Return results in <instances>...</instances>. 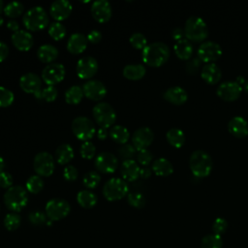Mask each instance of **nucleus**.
<instances>
[{"mask_svg": "<svg viewBox=\"0 0 248 248\" xmlns=\"http://www.w3.org/2000/svg\"><path fill=\"white\" fill-rule=\"evenodd\" d=\"M92 114L100 127L108 129L116 121V112L111 105L106 102L97 103L92 109Z\"/></svg>", "mask_w": 248, "mask_h": 248, "instance_id": "obj_6", "label": "nucleus"}, {"mask_svg": "<svg viewBox=\"0 0 248 248\" xmlns=\"http://www.w3.org/2000/svg\"><path fill=\"white\" fill-rule=\"evenodd\" d=\"M4 167H5V162H4V159L0 156V173L2 172V171H4L3 170H4Z\"/></svg>", "mask_w": 248, "mask_h": 248, "instance_id": "obj_61", "label": "nucleus"}, {"mask_svg": "<svg viewBox=\"0 0 248 248\" xmlns=\"http://www.w3.org/2000/svg\"><path fill=\"white\" fill-rule=\"evenodd\" d=\"M201 76L207 83L214 84L220 80L222 77V70L214 62L205 63L202 68Z\"/></svg>", "mask_w": 248, "mask_h": 248, "instance_id": "obj_25", "label": "nucleus"}, {"mask_svg": "<svg viewBox=\"0 0 248 248\" xmlns=\"http://www.w3.org/2000/svg\"><path fill=\"white\" fill-rule=\"evenodd\" d=\"M223 239L218 234H207L201 241V248H222Z\"/></svg>", "mask_w": 248, "mask_h": 248, "instance_id": "obj_38", "label": "nucleus"}, {"mask_svg": "<svg viewBox=\"0 0 248 248\" xmlns=\"http://www.w3.org/2000/svg\"><path fill=\"white\" fill-rule=\"evenodd\" d=\"M189 166L195 176L204 177L210 173L213 168V161L208 152L197 149L190 155Z\"/></svg>", "mask_w": 248, "mask_h": 248, "instance_id": "obj_2", "label": "nucleus"}, {"mask_svg": "<svg viewBox=\"0 0 248 248\" xmlns=\"http://www.w3.org/2000/svg\"><path fill=\"white\" fill-rule=\"evenodd\" d=\"M152 159H153V155H152V153L147 148L146 149H141V150L138 151L137 161L141 166L147 167L151 163Z\"/></svg>", "mask_w": 248, "mask_h": 248, "instance_id": "obj_48", "label": "nucleus"}, {"mask_svg": "<svg viewBox=\"0 0 248 248\" xmlns=\"http://www.w3.org/2000/svg\"><path fill=\"white\" fill-rule=\"evenodd\" d=\"M66 70L64 65L60 63H51L46 65L42 71V78L47 86H54L61 82L65 78Z\"/></svg>", "mask_w": 248, "mask_h": 248, "instance_id": "obj_12", "label": "nucleus"}, {"mask_svg": "<svg viewBox=\"0 0 248 248\" xmlns=\"http://www.w3.org/2000/svg\"><path fill=\"white\" fill-rule=\"evenodd\" d=\"M91 15L93 18L100 22H108L111 17V6L107 0H97L91 6Z\"/></svg>", "mask_w": 248, "mask_h": 248, "instance_id": "obj_19", "label": "nucleus"}, {"mask_svg": "<svg viewBox=\"0 0 248 248\" xmlns=\"http://www.w3.org/2000/svg\"><path fill=\"white\" fill-rule=\"evenodd\" d=\"M29 221L36 226H41L46 223V215L41 211H32L28 215Z\"/></svg>", "mask_w": 248, "mask_h": 248, "instance_id": "obj_50", "label": "nucleus"}, {"mask_svg": "<svg viewBox=\"0 0 248 248\" xmlns=\"http://www.w3.org/2000/svg\"><path fill=\"white\" fill-rule=\"evenodd\" d=\"M228 130L235 137H245L248 135V121L243 116L235 115L228 122Z\"/></svg>", "mask_w": 248, "mask_h": 248, "instance_id": "obj_23", "label": "nucleus"}, {"mask_svg": "<svg viewBox=\"0 0 248 248\" xmlns=\"http://www.w3.org/2000/svg\"><path fill=\"white\" fill-rule=\"evenodd\" d=\"M22 22L29 31H40L48 25L49 17L43 7L35 6L24 14Z\"/></svg>", "mask_w": 248, "mask_h": 248, "instance_id": "obj_3", "label": "nucleus"}, {"mask_svg": "<svg viewBox=\"0 0 248 248\" xmlns=\"http://www.w3.org/2000/svg\"><path fill=\"white\" fill-rule=\"evenodd\" d=\"M95 168L103 173H112L118 167V159L109 152H101L97 155L94 162Z\"/></svg>", "mask_w": 248, "mask_h": 248, "instance_id": "obj_14", "label": "nucleus"}, {"mask_svg": "<svg viewBox=\"0 0 248 248\" xmlns=\"http://www.w3.org/2000/svg\"><path fill=\"white\" fill-rule=\"evenodd\" d=\"M130 44L133 47L137 49H143L147 46V39L146 37L140 32L133 33L129 39Z\"/></svg>", "mask_w": 248, "mask_h": 248, "instance_id": "obj_44", "label": "nucleus"}, {"mask_svg": "<svg viewBox=\"0 0 248 248\" xmlns=\"http://www.w3.org/2000/svg\"><path fill=\"white\" fill-rule=\"evenodd\" d=\"M74 149L69 143H63L59 145L55 150V161L59 165H67L74 158Z\"/></svg>", "mask_w": 248, "mask_h": 248, "instance_id": "obj_29", "label": "nucleus"}, {"mask_svg": "<svg viewBox=\"0 0 248 248\" xmlns=\"http://www.w3.org/2000/svg\"><path fill=\"white\" fill-rule=\"evenodd\" d=\"M128 192L129 187L127 182L119 177H112L108 179L103 187V195L109 202L123 199L128 195Z\"/></svg>", "mask_w": 248, "mask_h": 248, "instance_id": "obj_7", "label": "nucleus"}, {"mask_svg": "<svg viewBox=\"0 0 248 248\" xmlns=\"http://www.w3.org/2000/svg\"><path fill=\"white\" fill-rule=\"evenodd\" d=\"M185 37L189 41L201 42L207 38L208 36V27L203 18L199 16L193 15L190 16L184 25Z\"/></svg>", "mask_w": 248, "mask_h": 248, "instance_id": "obj_4", "label": "nucleus"}, {"mask_svg": "<svg viewBox=\"0 0 248 248\" xmlns=\"http://www.w3.org/2000/svg\"><path fill=\"white\" fill-rule=\"evenodd\" d=\"M9 46L7 44L0 42V63L3 62L9 55Z\"/></svg>", "mask_w": 248, "mask_h": 248, "instance_id": "obj_55", "label": "nucleus"}, {"mask_svg": "<svg viewBox=\"0 0 248 248\" xmlns=\"http://www.w3.org/2000/svg\"><path fill=\"white\" fill-rule=\"evenodd\" d=\"M96 133H97V138L101 140H106L107 137L109 135V131L107 128H103V127H100Z\"/></svg>", "mask_w": 248, "mask_h": 248, "instance_id": "obj_57", "label": "nucleus"}, {"mask_svg": "<svg viewBox=\"0 0 248 248\" xmlns=\"http://www.w3.org/2000/svg\"><path fill=\"white\" fill-rule=\"evenodd\" d=\"M71 210L70 203L60 198L49 200L46 204V215L51 221H58L65 218Z\"/></svg>", "mask_w": 248, "mask_h": 248, "instance_id": "obj_9", "label": "nucleus"}, {"mask_svg": "<svg viewBox=\"0 0 248 248\" xmlns=\"http://www.w3.org/2000/svg\"><path fill=\"white\" fill-rule=\"evenodd\" d=\"M44 180L39 175H31L26 181V190L31 194H39L44 188Z\"/></svg>", "mask_w": 248, "mask_h": 248, "instance_id": "obj_37", "label": "nucleus"}, {"mask_svg": "<svg viewBox=\"0 0 248 248\" xmlns=\"http://www.w3.org/2000/svg\"><path fill=\"white\" fill-rule=\"evenodd\" d=\"M101 39H102V33L99 30H92L87 35L88 42H90L92 44L99 43L101 41Z\"/></svg>", "mask_w": 248, "mask_h": 248, "instance_id": "obj_54", "label": "nucleus"}, {"mask_svg": "<svg viewBox=\"0 0 248 248\" xmlns=\"http://www.w3.org/2000/svg\"><path fill=\"white\" fill-rule=\"evenodd\" d=\"M151 169L155 172V174L159 176H168L173 171V166L171 162L164 157L156 159L152 163Z\"/></svg>", "mask_w": 248, "mask_h": 248, "instance_id": "obj_30", "label": "nucleus"}, {"mask_svg": "<svg viewBox=\"0 0 248 248\" xmlns=\"http://www.w3.org/2000/svg\"><path fill=\"white\" fill-rule=\"evenodd\" d=\"M146 69L142 64H128L123 69V76L130 80H139L144 77Z\"/></svg>", "mask_w": 248, "mask_h": 248, "instance_id": "obj_31", "label": "nucleus"}, {"mask_svg": "<svg viewBox=\"0 0 248 248\" xmlns=\"http://www.w3.org/2000/svg\"><path fill=\"white\" fill-rule=\"evenodd\" d=\"M227 228H228V222L226 219L222 217L216 218L212 224V231L215 234H218V235L223 234L226 232Z\"/></svg>", "mask_w": 248, "mask_h": 248, "instance_id": "obj_49", "label": "nucleus"}, {"mask_svg": "<svg viewBox=\"0 0 248 248\" xmlns=\"http://www.w3.org/2000/svg\"><path fill=\"white\" fill-rule=\"evenodd\" d=\"M83 97L82 87L78 85H72L65 92V101L70 105H77L80 103Z\"/></svg>", "mask_w": 248, "mask_h": 248, "instance_id": "obj_35", "label": "nucleus"}, {"mask_svg": "<svg viewBox=\"0 0 248 248\" xmlns=\"http://www.w3.org/2000/svg\"><path fill=\"white\" fill-rule=\"evenodd\" d=\"M241 91V85L235 80H226L218 85L216 93L225 101H234L240 96Z\"/></svg>", "mask_w": 248, "mask_h": 248, "instance_id": "obj_15", "label": "nucleus"}, {"mask_svg": "<svg viewBox=\"0 0 248 248\" xmlns=\"http://www.w3.org/2000/svg\"><path fill=\"white\" fill-rule=\"evenodd\" d=\"M72 131L82 141L90 140L96 134L94 123L86 116H77L72 122Z\"/></svg>", "mask_w": 248, "mask_h": 248, "instance_id": "obj_8", "label": "nucleus"}, {"mask_svg": "<svg viewBox=\"0 0 248 248\" xmlns=\"http://www.w3.org/2000/svg\"><path fill=\"white\" fill-rule=\"evenodd\" d=\"M100 181H101L100 174L97 171H94V170L86 172L83 176V179H82L83 185L88 189L96 188L99 185Z\"/></svg>", "mask_w": 248, "mask_h": 248, "instance_id": "obj_40", "label": "nucleus"}, {"mask_svg": "<svg viewBox=\"0 0 248 248\" xmlns=\"http://www.w3.org/2000/svg\"><path fill=\"white\" fill-rule=\"evenodd\" d=\"M166 138L169 143L176 148L181 147L185 143V135L183 131L176 127L169 129L166 134Z\"/></svg>", "mask_w": 248, "mask_h": 248, "instance_id": "obj_34", "label": "nucleus"}, {"mask_svg": "<svg viewBox=\"0 0 248 248\" xmlns=\"http://www.w3.org/2000/svg\"><path fill=\"white\" fill-rule=\"evenodd\" d=\"M136 151L137 149L134 147L133 144L125 143V144H122V146L118 149V154L125 161V160H131L135 156Z\"/></svg>", "mask_w": 248, "mask_h": 248, "instance_id": "obj_47", "label": "nucleus"}, {"mask_svg": "<svg viewBox=\"0 0 248 248\" xmlns=\"http://www.w3.org/2000/svg\"><path fill=\"white\" fill-rule=\"evenodd\" d=\"M3 199L8 209L14 212H19L28 202L27 190L20 185L12 186L7 189Z\"/></svg>", "mask_w": 248, "mask_h": 248, "instance_id": "obj_5", "label": "nucleus"}, {"mask_svg": "<svg viewBox=\"0 0 248 248\" xmlns=\"http://www.w3.org/2000/svg\"><path fill=\"white\" fill-rule=\"evenodd\" d=\"M244 89H245V91L246 92H248V80L245 82V84H244Z\"/></svg>", "mask_w": 248, "mask_h": 248, "instance_id": "obj_63", "label": "nucleus"}, {"mask_svg": "<svg viewBox=\"0 0 248 248\" xmlns=\"http://www.w3.org/2000/svg\"><path fill=\"white\" fill-rule=\"evenodd\" d=\"M201 62H202V60L198 56L188 59V61L186 62V65H185L187 72H189L191 74L196 73L201 66Z\"/></svg>", "mask_w": 248, "mask_h": 248, "instance_id": "obj_52", "label": "nucleus"}, {"mask_svg": "<svg viewBox=\"0 0 248 248\" xmlns=\"http://www.w3.org/2000/svg\"><path fill=\"white\" fill-rule=\"evenodd\" d=\"M109 137L113 141L119 144H125L130 138V134L126 127L122 125H113L109 130Z\"/></svg>", "mask_w": 248, "mask_h": 248, "instance_id": "obj_33", "label": "nucleus"}, {"mask_svg": "<svg viewBox=\"0 0 248 248\" xmlns=\"http://www.w3.org/2000/svg\"><path fill=\"white\" fill-rule=\"evenodd\" d=\"M163 97L166 101L171 104L181 105L187 101L188 93L184 87L179 85H173L164 91Z\"/></svg>", "mask_w": 248, "mask_h": 248, "instance_id": "obj_22", "label": "nucleus"}, {"mask_svg": "<svg viewBox=\"0 0 248 248\" xmlns=\"http://www.w3.org/2000/svg\"><path fill=\"white\" fill-rule=\"evenodd\" d=\"M58 49L49 44H46V45H42L38 50H37V57L38 59L43 62V63H46L51 64L53 63L54 60H56V58L58 57Z\"/></svg>", "mask_w": 248, "mask_h": 248, "instance_id": "obj_27", "label": "nucleus"}, {"mask_svg": "<svg viewBox=\"0 0 248 248\" xmlns=\"http://www.w3.org/2000/svg\"><path fill=\"white\" fill-rule=\"evenodd\" d=\"M87 37L81 33H74L70 36L67 42V49L72 54L82 53L87 46Z\"/></svg>", "mask_w": 248, "mask_h": 248, "instance_id": "obj_24", "label": "nucleus"}, {"mask_svg": "<svg viewBox=\"0 0 248 248\" xmlns=\"http://www.w3.org/2000/svg\"><path fill=\"white\" fill-rule=\"evenodd\" d=\"M63 176L67 181H75L78 176V171L76 167L68 165L63 170Z\"/></svg>", "mask_w": 248, "mask_h": 248, "instance_id": "obj_51", "label": "nucleus"}, {"mask_svg": "<svg viewBox=\"0 0 248 248\" xmlns=\"http://www.w3.org/2000/svg\"><path fill=\"white\" fill-rule=\"evenodd\" d=\"M4 3H3V1L2 0H0V14L4 11Z\"/></svg>", "mask_w": 248, "mask_h": 248, "instance_id": "obj_62", "label": "nucleus"}, {"mask_svg": "<svg viewBox=\"0 0 248 248\" xmlns=\"http://www.w3.org/2000/svg\"><path fill=\"white\" fill-rule=\"evenodd\" d=\"M20 220V216L17 213H8L4 219V226L9 231H15L19 227Z\"/></svg>", "mask_w": 248, "mask_h": 248, "instance_id": "obj_43", "label": "nucleus"}, {"mask_svg": "<svg viewBox=\"0 0 248 248\" xmlns=\"http://www.w3.org/2000/svg\"><path fill=\"white\" fill-rule=\"evenodd\" d=\"M24 6L22 3L17 1H13L8 3L4 8V14L10 18H16L22 15Z\"/></svg>", "mask_w": 248, "mask_h": 248, "instance_id": "obj_36", "label": "nucleus"}, {"mask_svg": "<svg viewBox=\"0 0 248 248\" xmlns=\"http://www.w3.org/2000/svg\"><path fill=\"white\" fill-rule=\"evenodd\" d=\"M83 95L92 101H101L107 94L105 84L97 79H89L82 85Z\"/></svg>", "mask_w": 248, "mask_h": 248, "instance_id": "obj_17", "label": "nucleus"}, {"mask_svg": "<svg viewBox=\"0 0 248 248\" xmlns=\"http://www.w3.org/2000/svg\"><path fill=\"white\" fill-rule=\"evenodd\" d=\"M33 168L37 175L41 177L50 176L55 169L53 156L46 151L39 152L34 158Z\"/></svg>", "mask_w": 248, "mask_h": 248, "instance_id": "obj_10", "label": "nucleus"}, {"mask_svg": "<svg viewBox=\"0 0 248 248\" xmlns=\"http://www.w3.org/2000/svg\"><path fill=\"white\" fill-rule=\"evenodd\" d=\"M19 86L25 93L36 96L42 90V78L34 73L24 74L19 79Z\"/></svg>", "mask_w": 248, "mask_h": 248, "instance_id": "obj_18", "label": "nucleus"}, {"mask_svg": "<svg viewBox=\"0 0 248 248\" xmlns=\"http://www.w3.org/2000/svg\"><path fill=\"white\" fill-rule=\"evenodd\" d=\"M78 203L86 209L92 208L97 203V196L89 190H81L77 195Z\"/></svg>", "mask_w": 248, "mask_h": 248, "instance_id": "obj_32", "label": "nucleus"}, {"mask_svg": "<svg viewBox=\"0 0 248 248\" xmlns=\"http://www.w3.org/2000/svg\"><path fill=\"white\" fill-rule=\"evenodd\" d=\"M152 173V169L148 168V167H142L140 168V176L141 178H148Z\"/></svg>", "mask_w": 248, "mask_h": 248, "instance_id": "obj_58", "label": "nucleus"}, {"mask_svg": "<svg viewBox=\"0 0 248 248\" xmlns=\"http://www.w3.org/2000/svg\"><path fill=\"white\" fill-rule=\"evenodd\" d=\"M73 10L71 3L67 0H56L51 3L49 8L50 16L57 21H62L69 17Z\"/></svg>", "mask_w": 248, "mask_h": 248, "instance_id": "obj_20", "label": "nucleus"}, {"mask_svg": "<svg viewBox=\"0 0 248 248\" xmlns=\"http://www.w3.org/2000/svg\"><path fill=\"white\" fill-rule=\"evenodd\" d=\"M198 57L206 63L213 62L217 60L222 54V47L221 46L211 40L203 41L198 47Z\"/></svg>", "mask_w": 248, "mask_h": 248, "instance_id": "obj_11", "label": "nucleus"}, {"mask_svg": "<svg viewBox=\"0 0 248 248\" xmlns=\"http://www.w3.org/2000/svg\"><path fill=\"white\" fill-rule=\"evenodd\" d=\"M140 170L139 164L133 159L123 161L120 167L121 176L125 181H135L140 176Z\"/></svg>", "mask_w": 248, "mask_h": 248, "instance_id": "obj_26", "label": "nucleus"}, {"mask_svg": "<svg viewBox=\"0 0 248 248\" xmlns=\"http://www.w3.org/2000/svg\"><path fill=\"white\" fill-rule=\"evenodd\" d=\"M48 35L54 41H60L66 35V27L59 21L52 22L48 27Z\"/></svg>", "mask_w": 248, "mask_h": 248, "instance_id": "obj_39", "label": "nucleus"}, {"mask_svg": "<svg viewBox=\"0 0 248 248\" xmlns=\"http://www.w3.org/2000/svg\"><path fill=\"white\" fill-rule=\"evenodd\" d=\"M77 75L81 79H90L98 71V62L92 56H84L77 63Z\"/></svg>", "mask_w": 248, "mask_h": 248, "instance_id": "obj_13", "label": "nucleus"}, {"mask_svg": "<svg viewBox=\"0 0 248 248\" xmlns=\"http://www.w3.org/2000/svg\"><path fill=\"white\" fill-rule=\"evenodd\" d=\"M58 92L55 86H46L41 90L39 100H45L46 102H53L57 98Z\"/></svg>", "mask_w": 248, "mask_h": 248, "instance_id": "obj_46", "label": "nucleus"}, {"mask_svg": "<svg viewBox=\"0 0 248 248\" xmlns=\"http://www.w3.org/2000/svg\"><path fill=\"white\" fill-rule=\"evenodd\" d=\"M154 140V133L149 127H140L137 129L132 135V144L140 151L146 149Z\"/></svg>", "mask_w": 248, "mask_h": 248, "instance_id": "obj_16", "label": "nucleus"}, {"mask_svg": "<svg viewBox=\"0 0 248 248\" xmlns=\"http://www.w3.org/2000/svg\"><path fill=\"white\" fill-rule=\"evenodd\" d=\"M80 155L82 158L86 159V160H90L92 158H94L95 154H96V147L93 144V142H91L90 140L88 141H83V143L80 145Z\"/></svg>", "mask_w": 248, "mask_h": 248, "instance_id": "obj_45", "label": "nucleus"}, {"mask_svg": "<svg viewBox=\"0 0 248 248\" xmlns=\"http://www.w3.org/2000/svg\"><path fill=\"white\" fill-rule=\"evenodd\" d=\"M7 27H8V29H10V30H11V31H13L14 33L19 30L18 22H17L16 20H14V19H12V20H9V21H8V23H7Z\"/></svg>", "mask_w": 248, "mask_h": 248, "instance_id": "obj_59", "label": "nucleus"}, {"mask_svg": "<svg viewBox=\"0 0 248 248\" xmlns=\"http://www.w3.org/2000/svg\"><path fill=\"white\" fill-rule=\"evenodd\" d=\"M128 203L136 208H141L145 204V197L140 192H132L127 197Z\"/></svg>", "mask_w": 248, "mask_h": 248, "instance_id": "obj_41", "label": "nucleus"}, {"mask_svg": "<svg viewBox=\"0 0 248 248\" xmlns=\"http://www.w3.org/2000/svg\"><path fill=\"white\" fill-rule=\"evenodd\" d=\"M171 36L172 38L175 40V41H178L182 38H184L185 36V33H184V29L180 28V27H175L172 32H171Z\"/></svg>", "mask_w": 248, "mask_h": 248, "instance_id": "obj_56", "label": "nucleus"}, {"mask_svg": "<svg viewBox=\"0 0 248 248\" xmlns=\"http://www.w3.org/2000/svg\"><path fill=\"white\" fill-rule=\"evenodd\" d=\"M12 186H13V176L7 171H2L0 173V187L9 189Z\"/></svg>", "mask_w": 248, "mask_h": 248, "instance_id": "obj_53", "label": "nucleus"}, {"mask_svg": "<svg viewBox=\"0 0 248 248\" xmlns=\"http://www.w3.org/2000/svg\"><path fill=\"white\" fill-rule=\"evenodd\" d=\"M235 81L237 82V83H239L240 85H242V84H245V78H244V77L243 76H237L236 77V78H235Z\"/></svg>", "mask_w": 248, "mask_h": 248, "instance_id": "obj_60", "label": "nucleus"}, {"mask_svg": "<svg viewBox=\"0 0 248 248\" xmlns=\"http://www.w3.org/2000/svg\"><path fill=\"white\" fill-rule=\"evenodd\" d=\"M170 54V47L167 44L163 42H153L142 49L141 58L146 65L159 67L168 61Z\"/></svg>", "mask_w": 248, "mask_h": 248, "instance_id": "obj_1", "label": "nucleus"}, {"mask_svg": "<svg viewBox=\"0 0 248 248\" xmlns=\"http://www.w3.org/2000/svg\"><path fill=\"white\" fill-rule=\"evenodd\" d=\"M15 100V95L10 89L0 86V108L10 107Z\"/></svg>", "mask_w": 248, "mask_h": 248, "instance_id": "obj_42", "label": "nucleus"}, {"mask_svg": "<svg viewBox=\"0 0 248 248\" xmlns=\"http://www.w3.org/2000/svg\"><path fill=\"white\" fill-rule=\"evenodd\" d=\"M12 44L14 46L20 51L29 50L34 44L33 36L26 30H18L12 34Z\"/></svg>", "mask_w": 248, "mask_h": 248, "instance_id": "obj_21", "label": "nucleus"}, {"mask_svg": "<svg viewBox=\"0 0 248 248\" xmlns=\"http://www.w3.org/2000/svg\"><path fill=\"white\" fill-rule=\"evenodd\" d=\"M3 22H4V19H3V17L0 16V26L3 24Z\"/></svg>", "mask_w": 248, "mask_h": 248, "instance_id": "obj_64", "label": "nucleus"}, {"mask_svg": "<svg viewBox=\"0 0 248 248\" xmlns=\"http://www.w3.org/2000/svg\"><path fill=\"white\" fill-rule=\"evenodd\" d=\"M173 50L177 57L180 59H190L193 54V45L191 41H189L186 37L182 38L178 41H175L173 46Z\"/></svg>", "mask_w": 248, "mask_h": 248, "instance_id": "obj_28", "label": "nucleus"}]
</instances>
